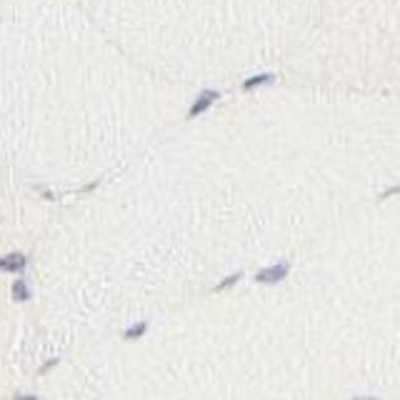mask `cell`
<instances>
[{"instance_id": "5b68a950", "label": "cell", "mask_w": 400, "mask_h": 400, "mask_svg": "<svg viewBox=\"0 0 400 400\" xmlns=\"http://www.w3.org/2000/svg\"><path fill=\"white\" fill-rule=\"evenodd\" d=\"M265 83H275V75H273V73L253 75V78H248V80L243 83V88H245V90H253V88H258V85H265Z\"/></svg>"}, {"instance_id": "6da1fadb", "label": "cell", "mask_w": 400, "mask_h": 400, "mask_svg": "<svg viewBox=\"0 0 400 400\" xmlns=\"http://www.w3.org/2000/svg\"><path fill=\"white\" fill-rule=\"evenodd\" d=\"M290 273V263H275L270 268H263L258 275H255V283H268V285H275V283H283Z\"/></svg>"}, {"instance_id": "277c9868", "label": "cell", "mask_w": 400, "mask_h": 400, "mask_svg": "<svg viewBox=\"0 0 400 400\" xmlns=\"http://www.w3.org/2000/svg\"><path fill=\"white\" fill-rule=\"evenodd\" d=\"M13 300H15V303L30 300V288H28L25 280H15V283H13Z\"/></svg>"}, {"instance_id": "8992f818", "label": "cell", "mask_w": 400, "mask_h": 400, "mask_svg": "<svg viewBox=\"0 0 400 400\" xmlns=\"http://www.w3.org/2000/svg\"><path fill=\"white\" fill-rule=\"evenodd\" d=\"M148 333V323H135L133 328H128L125 333H123V338L125 340H138V338H143Z\"/></svg>"}, {"instance_id": "ba28073f", "label": "cell", "mask_w": 400, "mask_h": 400, "mask_svg": "<svg viewBox=\"0 0 400 400\" xmlns=\"http://www.w3.org/2000/svg\"><path fill=\"white\" fill-rule=\"evenodd\" d=\"M58 363H60V360H58V358H53V360H48V365H45V368H40L38 373H40V375H43V373H48V370H50V368H55Z\"/></svg>"}, {"instance_id": "9c48e42d", "label": "cell", "mask_w": 400, "mask_h": 400, "mask_svg": "<svg viewBox=\"0 0 400 400\" xmlns=\"http://www.w3.org/2000/svg\"><path fill=\"white\" fill-rule=\"evenodd\" d=\"M395 193H398V188H390V191L383 193V198H390V195H395Z\"/></svg>"}, {"instance_id": "7a4b0ae2", "label": "cell", "mask_w": 400, "mask_h": 400, "mask_svg": "<svg viewBox=\"0 0 400 400\" xmlns=\"http://www.w3.org/2000/svg\"><path fill=\"white\" fill-rule=\"evenodd\" d=\"M218 98H220V93H218V90H203L200 96L195 98V103H193L191 113H188V120H195V118H198L200 113H205V110H208V108L213 105V103H215V100H218Z\"/></svg>"}, {"instance_id": "52a82bcc", "label": "cell", "mask_w": 400, "mask_h": 400, "mask_svg": "<svg viewBox=\"0 0 400 400\" xmlns=\"http://www.w3.org/2000/svg\"><path fill=\"white\" fill-rule=\"evenodd\" d=\"M240 278H243V273H233L230 278H225L223 283H218V285H215V293H220V290H225V288H233L238 280H240Z\"/></svg>"}, {"instance_id": "3957f363", "label": "cell", "mask_w": 400, "mask_h": 400, "mask_svg": "<svg viewBox=\"0 0 400 400\" xmlns=\"http://www.w3.org/2000/svg\"><path fill=\"white\" fill-rule=\"evenodd\" d=\"M25 263H28V258L23 253H8L0 258V270L3 273H20L25 268Z\"/></svg>"}]
</instances>
